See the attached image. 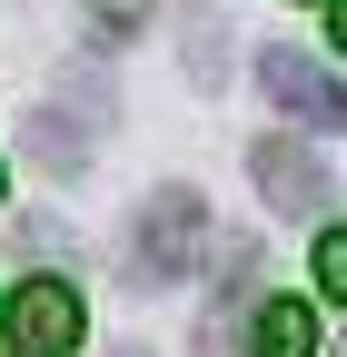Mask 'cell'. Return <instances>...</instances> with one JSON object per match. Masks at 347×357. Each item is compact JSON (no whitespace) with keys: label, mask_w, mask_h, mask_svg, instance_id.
<instances>
[{"label":"cell","mask_w":347,"mask_h":357,"mask_svg":"<svg viewBox=\"0 0 347 357\" xmlns=\"http://www.w3.org/2000/svg\"><path fill=\"white\" fill-rule=\"evenodd\" d=\"M30 149H40V159H50L60 178H70L79 159H90V139H79V119H70V109H30Z\"/></svg>","instance_id":"obj_6"},{"label":"cell","mask_w":347,"mask_h":357,"mask_svg":"<svg viewBox=\"0 0 347 357\" xmlns=\"http://www.w3.org/2000/svg\"><path fill=\"white\" fill-rule=\"evenodd\" d=\"M199 238H208V208H199V189H149V208H139V278H189L199 268Z\"/></svg>","instance_id":"obj_1"},{"label":"cell","mask_w":347,"mask_h":357,"mask_svg":"<svg viewBox=\"0 0 347 357\" xmlns=\"http://www.w3.org/2000/svg\"><path fill=\"white\" fill-rule=\"evenodd\" d=\"M0 328H10V357H70L79 347V288L70 278H20Z\"/></svg>","instance_id":"obj_2"},{"label":"cell","mask_w":347,"mask_h":357,"mask_svg":"<svg viewBox=\"0 0 347 357\" xmlns=\"http://www.w3.org/2000/svg\"><path fill=\"white\" fill-rule=\"evenodd\" d=\"M258 79L298 129H347V79H327L308 50H258Z\"/></svg>","instance_id":"obj_3"},{"label":"cell","mask_w":347,"mask_h":357,"mask_svg":"<svg viewBox=\"0 0 347 357\" xmlns=\"http://www.w3.org/2000/svg\"><path fill=\"white\" fill-rule=\"evenodd\" d=\"M119 357H149V347H119Z\"/></svg>","instance_id":"obj_10"},{"label":"cell","mask_w":347,"mask_h":357,"mask_svg":"<svg viewBox=\"0 0 347 357\" xmlns=\"http://www.w3.org/2000/svg\"><path fill=\"white\" fill-rule=\"evenodd\" d=\"M327 40H337V50H347V0H327Z\"/></svg>","instance_id":"obj_9"},{"label":"cell","mask_w":347,"mask_h":357,"mask_svg":"<svg viewBox=\"0 0 347 357\" xmlns=\"http://www.w3.org/2000/svg\"><path fill=\"white\" fill-rule=\"evenodd\" d=\"M248 357H318V318H308V298H258V318H248Z\"/></svg>","instance_id":"obj_5"},{"label":"cell","mask_w":347,"mask_h":357,"mask_svg":"<svg viewBox=\"0 0 347 357\" xmlns=\"http://www.w3.org/2000/svg\"><path fill=\"white\" fill-rule=\"evenodd\" d=\"M248 178H258V199H268L278 218H318L327 208V169H318V149H298V139H258L248 149Z\"/></svg>","instance_id":"obj_4"},{"label":"cell","mask_w":347,"mask_h":357,"mask_svg":"<svg viewBox=\"0 0 347 357\" xmlns=\"http://www.w3.org/2000/svg\"><path fill=\"white\" fill-rule=\"evenodd\" d=\"M318 288H327V298H347V229H327V238H318Z\"/></svg>","instance_id":"obj_8"},{"label":"cell","mask_w":347,"mask_h":357,"mask_svg":"<svg viewBox=\"0 0 347 357\" xmlns=\"http://www.w3.org/2000/svg\"><path fill=\"white\" fill-rule=\"evenodd\" d=\"M139 10H149V0H90V30H100V40H129Z\"/></svg>","instance_id":"obj_7"}]
</instances>
